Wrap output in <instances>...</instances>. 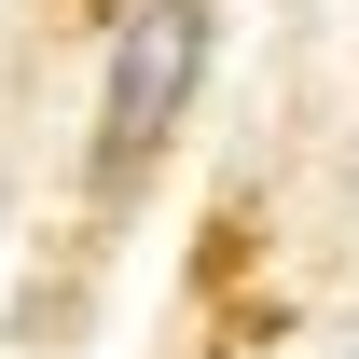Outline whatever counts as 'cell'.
<instances>
[{
  "mask_svg": "<svg viewBox=\"0 0 359 359\" xmlns=\"http://www.w3.org/2000/svg\"><path fill=\"white\" fill-rule=\"evenodd\" d=\"M194 69H208V0H138L125 28H111V83H97V194H138V166L166 152Z\"/></svg>",
  "mask_w": 359,
  "mask_h": 359,
  "instance_id": "6da1fadb",
  "label": "cell"
}]
</instances>
